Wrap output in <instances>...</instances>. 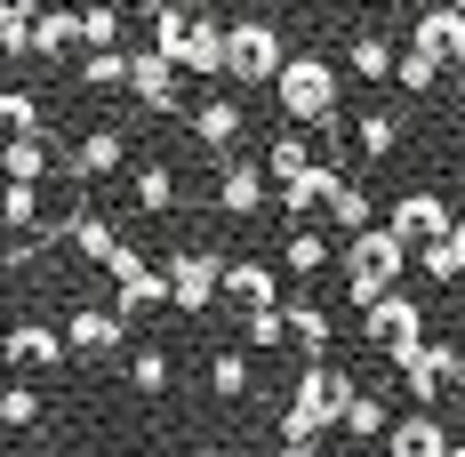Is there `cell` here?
<instances>
[{
  "label": "cell",
  "instance_id": "9",
  "mask_svg": "<svg viewBox=\"0 0 465 457\" xmlns=\"http://www.w3.org/2000/svg\"><path fill=\"white\" fill-rule=\"evenodd\" d=\"M265 201H273L265 161H241V153H232V161H217V184H209V209H217V217H257Z\"/></svg>",
  "mask_w": 465,
  "mask_h": 457
},
{
  "label": "cell",
  "instance_id": "32",
  "mask_svg": "<svg viewBox=\"0 0 465 457\" xmlns=\"http://www.w3.org/2000/svg\"><path fill=\"white\" fill-rule=\"evenodd\" d=\"M345 433H353V442H385V433H393V410L377 402L370 385H361V393L345 402Z\"/></svg>",
  "mask_w": 465,
  "mask_h": 457
},
{
  "label": "cell",
  "instance_id": "20",
  "mask_svg": "<svg viewBox=\"0 0 465 457\" xmlns=\"http://www.w3.org/2000/svg\"><path fill=\"white\" fill-rule=\"evenodd\" d=\"M48 169H56L48 129H41V137H0V177H8V184H41Z\"/></svg>",
  "mask_w": 465,
  "mask_h": 457
},
{
  "label": "cell",
  "instance_id": "44",
  "mask_svg": "<svg viewBox=\"0 0 465 457\" xmlns=\"http://www.w3.org/2000/svg\"><path fill=\"white\" fill-rule=\"evenodd\" d=\"M41 8H48V0H0V33H8V25H33Z\"/></svg>",
  "mask_w": 465,
  "mask_h": 457
},
{
  "label": "cell",
  "instance_id": "41",
  "mask_svg": "<svg viewBox=\"0 0 465 457\" xmlns=\"http://www.w3.org/2000/svg\"><path fill=\"white\" fill-rule=\"evenodd\" d=\"M393 81H401V89H410V96H425V89H433V81H441V65H433V56H418V48H410V56H401V65H393Z\"/></svg>",
  "mask_w": 465,
  "mask_h": 457
},
{
  "label": "cell",
  "instance_id": "16",
  "mask_svg": "<svg viewBox=\"0 0 465 457\" xmlns=\"http://www.w3.org/2000/svg\"><path fill=\"white\" fill-rule=\"evenodd\" d=\"M129 89L144 113H177V56L161 48H129Z\"/></svg>",
  "mask_w": 465,
  "mask_h": 457
},
{
  "label": "cell",
  "instance_id": "19",
  "mask_svg": "<svg viewBox=\"0 0 465 457\" xmlns=\"http://www.w3.org/2000/svg\"><path fill=\"white\" fill-rule=\"evenodd\" d=\"M56 241H73V249H81V257H89V265H113V257H121V249H129V241H121V233L104 225V217H96V209H73V217H64V225H56Z\"/></svg>",
  "mask_w": 465,
  "mask_h": 457
},
{
  "label": "cell",
  "instance_id": "36",
  "mask_svg": "<svg viewBox=\"0 0 465 457\" xmlns=\"http://www.w3.org/2000/svg\"><path fill=\"white\" fill-rule=\"evenodd\" d=\"M0 225H8V233L41 225V184H0Z\"/></svg>",
  "mask_w": 465,
  "mask_h": 457
},
{
  "label": "cell",
  "instance_id": "26",
  "mask_svg": "<svg viewBox=\"0 0 465 457\" xmlns=\"http://www.w3.org/2000/svg\"><path fill=\"white\" fill-rule=\"evenodd\" d=\"M137 209L144 217H169V209H177V169H169V161H137Z\"/></svg>",
  "mask_w": 465,
  "mask_h": 457
},
{
  "label": "cell",
  "instance_id": "43",
  "mask_svg": "<svg viewBox=\"0 0 465 457\" xmlns=\"http://www.w3.org/2000/svg\"><path fill=\"white\" fill-rule=\"evenodd\" d=\"M33 56H41L33 25H8V33H0V65H33Z\"/></svg>",
  "mask_w": 465,
  "mask_h": 457
},
{
  "label": "cell",
  "instance_id": "34",
  "mask_svg": "<svg viewBox=\"0 0 465 457\" xmlns=\"http://www.w3.org/2000/svg\"><path fill=\"white\" fill-rule=\"evenodd\" d=\"M25 425H41V393L25 377H8L0 385V433H25Z\"/></svg>",
  "mask_w": 465,
  "mask_h": 457
},
{
  "label": "cell",
  "instance_id": "11",
  "mask_svg": "<svg viewBox=\"0 0 465 457\" xmlns=\"http://www.w3.org/2000/svg\"><path fill=\"white\" fill-rule=\"evenodd\" d=\"M56 329H64V353L96 362V353H113V345L129 337V313H121V305H73Z\"/></svg>",
  "mask_w": 465,
  "mask_h": 457
},
{
  "label": "cell",
  "instance_id": "29",
  "mask_svg": "<svg viewBox=\"0 0 465 457\" xmlns=\"http://www.w3.org/2000/svg\"><path fill=\"white\" fill-rule=\"evenodd\" d=\"M41 129H48L41 96L33 89H0V137H41Z\"/></svg>",
  "mask_w": 465,
  "mask_h": 457
},
{
  "label": "cell",
  "instance_id": "23",
  "mask_svg": "<svg viewBox=\"0 0 465 457\" xmlns=\"http://www.w3.org/2000/svg\"><path fill=\"white\" fill-rule=\"evenodd\" d=\"M305 169H313V137H305V129H281V137L265 144V184L281 193V184H297Z\"/></svg>",
  "mask_w": 465,
  "mask_h": 457
},
{
  "label": "cell",
  "instance_id": "50",
  "mask_svg": "<svg viewBox=\"0 0 465 457\" xmlns=\"http://www.w3.org/2000/svg\"><path fill=\"white\" fill-rule=\"evenodd\" d=\"M458 96H465V65H458Z\"/></svg>",
  "mask_w": 465,
  "mask_h": 457
},
{
  "label": "cell",
  "instance_id": "47",
  "mask_svg": "<svg viewBox=\"0 0 465 457\" xmlns=\"http://www.w3.org/2000/svg\"><path fill=\"white\" fill-rule=\"evenodd\" d=\"M450 457H465V433H458V442H450Z\"/></svg>",
  "mask_w": 465,
  "mask_h": 457
},
{
  "label": "cell",
  "instance_id": "22",
  "mask_svg": "<svg viewBox=\"0 0 465 457\" xmlns=\"http://www.w3.org/2000/svg\"><path fill=\"white\" fill-rule=\"evenodd\" d=\"M345 177V169H329V161H313V169H305V177L297 184H281L273 201L281 209H289V225H305V217H313V209H329V184Z\"/></svg>",
  "mask_w": 465,
  "mask_h": 457
},
{
  "label": "cell",
  "instance_id": "48",
  "mask_svg": "<svg viewBox=\"0 0 465 457\" xmlns=\"http://www.w3.org/2000/svg\"><path fill=\"white\" fill-rule=\"evenodd\" d=\"M370 8H401V0H370Z\"/></svg>",
  "mask_w": 465,
  "mask_h": 457
},
{
  "label": "cell",
  "instance_id": "27",
  "mask_svg": "<svg viewBox=\"0 0 465 457\" xmlns=\"http://www.w3.org/2000/svg\"><path fill=\"white\" fill-rule=\"evenodd\" d=\"M329 257H337V249H329L313 225H289V241H281V273H297V281H305V273H322Z\"/></svg>",
  "mask_w": 465,
  "mask_h": 457
},
{
  "label": "cell",
  "instance_id": "31",
  "mask_svg": "<svg viewBox=\"0 0 465 457\" xmlns=\"http://www.w3.org/2000/svg\"><path fill=\"white\" fill-rule=\"evenodd\" d=\"M353 144H361V161H393L401 153V121L393 113H361L353 121Z\"/></svg>",
  "mask_w": 465,
  "mask_h": 457
},
{
  "label": "cell",
  "instance_id": "17",
  "mask_svg": "<svg viewBox=\"0 0 465 457\" xmlns=\"http://www.w3.org/2000/svg\"><path fill=\"white\" fill-rule=\"evenodd\" d=\"M450 425L433 410H410V417H393V433H385V457H450Z\"/></svg>",
  "mask_w": 465,
  "mask_h": 457
},
{
  "label": "cell",
  "instance_id": "46",
  "mask_svg": "<svg viewBox=\"0 0 465 457\" xmlns=\"http://www.w3.org/2000/svg\"><path fill=\"white\" fill-rule=\"evenodd\" d=\"M433 8H458V16H465V0H433Z\"/></svg>",
  "mask_w": 465,
  "mask_h": 457
},
{
  "label": "cell",
  "instance_id": "2",
  "mask_svg": "<svg viewBox=\"0 0 465 457\" xmlns=\"http://www.w3.org/2000/svg\"><path fill=\"white\" fill-rule=\"evenodd\" d=\"M401 273H410V249H401L385 225H370V233H353V241H345V297H353V305L393 297Z\"/></svg>",
  "mask_w": 465,
  "mask_h": 457
},
{
  "label": "cell",
  "instance_id": "33",
  "mask_svg": "<svg viewBox=\"0 0 465 457\" xmlns=\"http://www.w3.org/2000/svg\"><path fill=\"white\" fill-rule=\"evenodd\" d=\"M345 56H353V73H361V81H393V65H401V48L385 41V33H361Z\"/></svg>",
  "mask_w": 465,
  "mask_h": 457
},
{
  "label": "cell",
  "instance_id": "49",
  "mask_svg": "<svg viewBox=\"0 0 465 457\" xmlns=\"http://www.w3.org/2000/svg\"><path fill=\"white\" fill-rule=\"evenodd\" d=\"M0 337H8V305H0Z\"/></svg>",
  "mask_w": 465,
  "mask_h": 457
},
{
  "label": "cell",
  "instance_id": "35",
  "mask_svg": "<svg viewBox=\"0 0 465 457\" xmlns=\"http://www.w3.org/2000/svg\"><path fill=\"white\" fill-rule=\"evenodd\" d=\"M249 377H257V369H249V353H217V362H209V393H217V402H241V393H249Z\"/></svg>",
  "mask_w": 465,
  "mask_h": 457
},
{
  "label": "cell",
  "instance_id": "51",
  "mask_svg": "<svg viewBox=\"0 0 465 457\" xmlns=\"http://www.w3.org/2000/svg\"><path fill=\"white\" fill-rule=\"evenodd\" d=\"M458 193H465V169H458Z\"/></svg>",
  "mask_w": 465,
  "mask_h": 457
},
{
  "label": "cell",
  "instance_id": "18",
  "mask_svg": "<svg viewBox=\"0 0 465 457\" xmlns=\"http://www.w3.org/2000/svg\"><path fill=\"white\" fill-rule=\"evenodd\" d=\"M177 73H201V81H225V25H217V16H193L185 48H177Z\"/></svg>",
  "mask_w": 465,
  "mask_h": 457
},
{
  "label": "cell",
  "instance_id": "5",
  "mask_svg": "<svg viewBox=\"0 0 465 457\" xmlns=\"http://www.w3.org/2000/svg\"><path fill=\"white\" fill-rule=\"evenodd\" d=\"M169 305L177 313H209L217 297H225V257L209 249V241H185V249H169Z\"/></svg>",
  "mask_w": 465,
  "mask_h": 457
},
{
  "label": "cell",
  "instance_id": "37",
  "mask_svg": "<svg viewBox=\"0 0 465 457\" xmlns=\"http://www.w3.org/2000/svg\"><path fill=\"white\" fill-rule=\"evenodd\" d=\"M81 41H89V56H104V48H121V8H113V0H96V8H81Z\"/></svg>",
  "mask_w": 465,
  "mask_h": 457
},
{
  "label": "cell",
  "instance_id": "39",
  "mask_svg": "<svg viewBox=\"0 0 465 457\" xmlns=\"http://www.w3.org/2000/svg\"><path fill=\"white\" fill-rule=\"evenodd\" d=\"M129 81V48H104V56H81V89H121Z\"/></svg>",
  "mask_w": 465,
  "mask_h": 457
},
{
  "label": "cell",
  "instance_id": "42",
  "mask_svg": "<svg viewBox=\"0 0 465 457\" xmlns=\"http://www.w3.org/2000/svg\"><path fill=\"white\" fill-rule=\"evenodd\" d=\"M425 281H465V249L458 241H433V249H425Z\"/></svg>",
  "mask_w": 465,
  "mask_h": 457
},
{
  "label": "cell",
  "instance_id": "28",
  "mask_svg": "<svg viewBox=\"0 0 465 457\" xmlns=\"http://www.w3.org/2000/svg\"><path fill=\"white\" fill-rule=\"evenodd\" d=\"M33 41H41V56H73L81 48V8H41L33 16Z\"/></svg>",
  "mask_w": 465,
  "mask_h": 457
},
{
  "label": "cell",
  "instance_id": "7",
  "mask_svg": "<svg viewBox=\"0 0 465 457\" xmlns=\"http://www.w3.org/2000/svg\"><path fill=\"white\" fill-rule=\"evenodd\" d=\"M361 337H370V345H385L393 362H410V353L425 345V305L410 297V289H393V297L361 305Z\"/></svg>",
  "mask_w": 465,
  "mask_h": 457
},
{
  "label": "cell",
  "instance_id": "1",
  "mask_svg": "<svg viewBox=\"0 0 465 457\" xmlns=\"http://www.w3.org/2000/svg\"><path fill=\"white\" fill-rule=\"evenodd\" d=\"M273 96H281V113H289V129H329V121H337V65L313 56V48H297V56L281 65Z\"/></svg>",
  "mask_w": 465,
  "mask_h": 457
},
{
  "label": "cell",
  "instance_id": "15",
  "mask_svg": "<svg viewBox=\"0 0 465 457\" xmlns=\"http://www.w3.org/2000/svg\"><path fill=\"white\" fill-rule=\"evenodd\" d=\"M121 161H129V137L104 121V129H89V137L64 153V177H73V184H96V177H121Z\"/></svg>",
  "mask_w": 465,
  "mask_h": 457
},
{
  "label": "cell",
  "instance_id": "45",
  "mask_svg": "<svg viewBox=\"0 0 465 457\" xmlns=\"http://www.w3.org/2000/svg\"><path fill=\"white\" fill-rule=\"evenodd\" d=\"M450 241H458V249H465V217H458V225H450Z\"/></svg>",
  "mask_w": 465,
  "mask_h": 457
},
{
  "label": "cell",
  "instance_id": "12",
  "mask_svg": "<svg viewBox=\"0 0 465 457\" xmlns=\"http://www.w3.org/2000/svg\"><path fill=\"white\" fill-rule=\"evenodd\" d=\"M104 273H113V289H121V297H113L121 313H153V305H169V273L144 265V249H121Z\"/></svg>",
  "mask_w": 465,
  "mask_h": 457
},
{
  "label": "cell",
  "instance_id": "38",
  "mask_svg": "<svg viewBox=\"0 0 465 457\" xmlns=\"http://www.w3.org/2000/svg\"><path fill=\"white\" fill-rule=\"evenodd\" d=\"M129 385H137V393H169V353H161V345H137V353H129Z\"/></svg>",
  "mask_w": 465,
  "mask_h": 457
},
{
  "label": "cell",
  "instance_id": "3",
  "mask_svg": "<svg viewBox=\"0 0 465 457\" xmlns=\"http://www.w3.org/2000/svg\"><path fill=\"white\" fill-rule=\"evenodd\" d=\"M281 65H289V41H281L265 16H241V25H225V73L241 81V89H273Z\"/></svg>",
  "mask_w": 465,
  "mask_h": 457
},
{
  "label": "cell",
  "instance_id": "10",
  "mask_svg": "<svg viewBox=\"0 0 465 457\" xmlns=\"http://www.w3.org/2000/svg\"><path fill=\"white\" fill-rule=\"evenodd\" d=\"M0 362H8V369H56V362H73V353H64V329H56V321L25 313V321H8Z\"/></svg>",
  "mask_w": 465,
  "mask_h": 457
},
{
  "label": "cell",
  "instance_id": "21",
  "mask_svg": "<svg viewBox=\"0 0 465 457\" xmlns=\"http://www.w3.org/2000/svg\"><path fill=\"white\" fill-rule=\"evenodd\" d=\"M241 129H249V113H241L232 96H209V104L193 113V137L209 144V153H232V144H241Z\"/></svg>",
  "mask_w": 465,
  "mask_h": 457
},
{
  "label": "cell",
  "instance_id": "14",
  "mask_svg": "<svg viewBox=\"0 0 465 457\" xmlns=\"http://www.w3.org/2000/svg\"><path fill=\"white\" fill-rule=\"evenodd\" d=\"M410 48H418V56H433L441 73H458V65H465V16H458V8H418Z\"/></svg>",
  "mask_w": 465,
  "mask_h": 457
},
{
  "label": "cell",
  "instance_id": "30",
  "mask_svg": "<svg viewBox=\"0 0 465 457\" xmlns=\"http://www.w3.org/2000/svg\"><path fill=\"white\" fill-rule=\"evenodd\" d=\"M144 16H153V41H144V48H161V56L185 48V33H193V8H185V0H153Z\"/></svg>",
  "mask_w": 465,
  "mask_h": 457
},
{
  "label": "cell",
  "instance_id": "40",
  "mask_svg": "<svg viewBox=\"0 0 465 457\" xmlns=\"http://www.w3.org/2000/svg\"><path fill=\"white\" fill-rule=\"evenodd\" d=\"M241 337H249L257 353H273V345H289V313H281V305H273V313H249V321H241Z\"/></svg>",
  "mask_w": 465,
  "mask_h": 457
},
{
  "label": "cell",
  "instance_id": "25",
  "mask_svg": "<svg viewBox=\"0 0 465 457\" xmlns=\"http://www.w3.org/2000/svg\"><path fill=\"white\" fill-rule=\"evenodd\" d=\"M329 225L345 233V241H353V233H370V225H377L370 184H353V177H337V184H329Z\"/></svg>",
  "mask_w": 465,
  "mask_h": 457
},
{
  "label": "cell",
  "instance_id": "8",
  "mask_svg": "<svg viewBox=\"0 0 465 457\" xmlns=\"http://www.w3.org/2000/svg\"><path fill=\"white\" fill-rule=\"evenodd\" d=\"M393 369H401L410 402H418V410H433V402H441V385H450V377H465V353L450 345V337H425L418 353H410V362H393Z\"/></svg>",
  "mask_w": 465,
  "mask_h": 457
},
{
  "label": "cell",
  "instance_id": "6",
  "mask_svg": "<svg viewBox=\"0 0 465 457\" xmlns=\"http://www.w3.org/2000/svg\"><path fill=\"white\" fill-rule=\"evenodd\" d=\"M450 225H458V217H450V201H441L433 184H410V193L393 201V217H385V233H393L410 257H425L433 241H450Z\"/></svg>",
  "mask_w": 465,
  "mask_h": 457
},
{
  "label": "cell",
  "instance_id": "13",
  "mask_svg": "<svg viewBox=\"0 0 465 457\" xmlns=\"http://www.w3.org/2000/svg\"><path fill=\"white\" fill-rule=\"evenodd\" d=\"M225 297L241 305V321L273 313V305H281V265H273V257H225Z\"/></svg>",
  "mask_w": 465,
  "mask_h": 457
},
{
  "label": "cell",
  "instance_id": "24",
  "mask_svg": "<svg viewBox=\"0 0 465 457\" xmlns=\"http://www.w3.org/2000/svg\"><path fill=\"white\" fill-rule=\"evenodd\" d=\"M281 313H289V345H297L305 362H329V337H337L329 305H281Z\"/></svg>",
  "mask_w": 465,
  "mask_h": 457
},
{
  "label": "cell",
  "instance_id": "4",
  "mask_svg": "<svg viewBox=\"0 0 465 457\" xmlns=\"http://www.w3.org/2000/svg\"><path fill=\"white\" fill-rule=\"evenodd\" d=\"M353 393H361V385H353L337 362H305V369H297V393H289V410H281V417H297L305 433H329V425H345V402H353Z\"/></svg>",
  "mask_w": 465,
  "mask_h": 457
}]
</instances>
